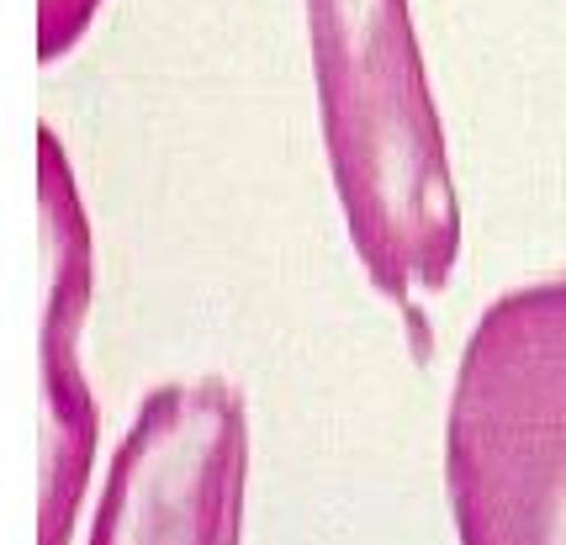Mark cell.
<instances>
[{
  "mask_svg": "<svg viewBox=\"0 0 566 545\" xmlns=\"http://www.w3.org/2000/svg\"><path fill=\"white\" fill-rule=\"evenodd\" d=\"M461 545H566V271L476 318L444 419Z\"/></svg>",
  "mask_w": 566,
  "mask_h": 545,
  "instance_id": "obj_2",
  "label": "cell"
},
{
  "mask_svg": "<svg viewBox=\"0 0 566 545\" xmlns=\"http://www.w3.org/2000/svg\"><path fill=\"white\" fill-rule=\"evenodd\" d=\"M249 482L244 397L222 376L144 397L112 455L91 545H239Z\"/></svg>",
  "mask_w": 566,
  "mask_h": 545,
  "instance_id": "obj_3",
  "label": "cell"
},
{
  "mask_svg": "<svg viewBox=\"0 0 566 545\" xmlns=\"http://www.w3.org/2000/svg\"><path fill=\"white\" fill-rule=\"evenodd\" d=\"M323 154L370 286L429 355L423 302L461 260V197L408 0H307Z\"/></svg>",
  "mask_w": 566,
  "mask_h": 545,
  "instance_id": "obj_1",
  "label": "cell"
},
{
  "mask_svg": "<svg viewBox=\"0 0 566 545\" xmlns=\"http://www.w3.org/2000/svg\"><path fill=\"white\" fill-rule=\"evenodd\" d=\"M38 212H43V493H38V545H64L80 514V497L96 467V397L80 366L96 244L91 218L53 127H38Z\"/></svg>",
  "mask_w": 566,
  "mask_h": 545,
  "instance_id": "obj_4",
  "label": "cell"
},
{
  "mask_svg": "<svg viewBox=\"0 0 566 545\" xmlns=\"http://www.w3.org/2000/svg\"><path fill=\"white\" fill-rule=\"evenodd\" d=\"M101 0H38V59L59 64L91 32Z\"/></svg>",
  "mask_w": 566,
  "mask_h": 545,
  "instance_id": "obj_5",
  "label": "cell"
}]
</instances>
